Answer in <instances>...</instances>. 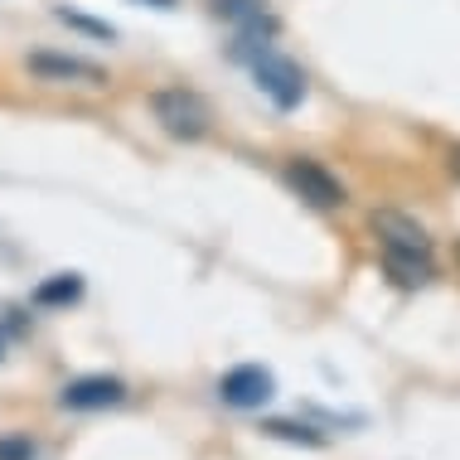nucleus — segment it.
<instances>
[{"instance_id": "12", "label": "nucleus", "mask_w": 460, "mask_h": 460, "mask_svg": "<svg viewBox=\"0 0 460 460\" xmlns=\"http://www.w3.org/2000/svg\"><path fill=\"white\" fill-rule=\"evenodd\" d=\"M64 24H73V30H83V34H93V40H117V30L111 24H102V20H88V15H78V10H54Z\"/></svg>"}, {"instance_id": "1", "label": "nucleus", "mask_w": 460, "mask_h": 460, "mask_svg": "<svg viewBox=\"0 0 460 460\" xmlns=\"http://www.w3.org/2000/svg\"><path fill=\"white\" fill-rule=\"evenodd\" d=\"M151 111L170 141H204L208 127H214V107L194 88H160L151 97Z\"/></svg>"}, {"instance_id": "6", "label": "nucleus", "mask_w": 460, "mask_h": 460, "mask_svg": "<svg viewBox=\"0 0 460 460\" xmlns=\"http://www.w3.org/2000/svg\"><path fill=\"white\" fill-rule=\"evenodd\" d=\"M30 73L44 83H83V88H102L107 73L73 54H30Z\"/></svg>"}, {"instance_id": "14", "label": "nucleus", "mask_w": 460, "mask_h": 460, "mask_svg": "<svg viewBox=\"0 0 460 460\" xmlns=\"http://www.w3.org/2000/svg\"><path fill=\"white\" fill-rule=\"evenodd\" d=\"M446 160H451V175L460 180V146H451V155H446Z\"/></svg>"}, {"instance_id": "5", "label": "nucleus", "mask_w": 460, "mask_h": 460, "mask_svg": "<svg viewBox=\"0 0 460 460\" xmlns=\"http://www.w3.org/2000/svg\"><path fill=\"white\" fill-rule=\"evenodd\" d=\"M121 402H127V383L117 373H83L58 393L64 412H107V407H121Z\"/></svg>"}, {"instance_id": "11", "label": "nucleus", "mask_w": 460, "mask_h": 460, "mask_svg": "<svg viewBox=\"0 0 460 460\" xmlns=\"http://www.w3.org/2000/svg\"><path fill=\"white\" fill-rule=\"evenodd\" d=\"M208 5H214V15H223V20H257L262 15V5L267 0H208Z\"/></svg>"}, {"instance_id": "3", "label": "nucleus", "mask_w": 460, "mask_h": 460, "mask_svg": "<svg viewBox=\"0 0 460 460\" xmlns=\"http://www.w3.org/2000/svg\"><path fill=\"white\" fill-rule=\"evenodd\" d=\"M218 397L238 412H262V407L277 397V373L262 364H238L218 378Z\"/></svg>"}, {"instance_id": "7", "label": "nucleus", "mask_w": 460, "mask_h": 460, "mask_svg": "<svg viewBox=\"0 0 460 460\" xmlns=\"http://www.w3.org/2000/svg\"><path fill=\"white\" fill-rule=\"evenodd\" d=\"M368 223H373V233H378L383 247H397V252H431L427 228H421L417 218L397 214V208H378V214H373Z\"/></svg>"}, {"instance_id": "4", "label": "nucleus", "mask_w": 460, "mask_h": 460, "mask_svg": "<svg viewBox=\"0 0 460 460\" xmlns=\"http://www.w3.org/2000/svg\"><path fill=\"white\" fill-rule=\"evenodd\" d=\"M281 180H286V190L291 194H301L310 208H340L344 204V184L330 175L320 160H286V170H281Z\"/></svg>"}, {"instance_id": "10", "label": "nucleus", "mask_w": 460, "mask_h": 460, "mask_svg": "<svg viewBox=\"0 0 460 460\" xmlns=\"http://www.w3.org/2000/svg\"><path fill=\"white\" fill-rule=\"evenodd\" d=\"M262 431H267V437H277V441H301V446H325V431H315V427H305V421H291V417H267V421H262Z\"/></svg>"}, {"instance_id": "13", "label": "nucleus", "mask_w": 460, "mask_h": 460, "mask_svg": "<svg viewBox=\"0 0 460 460\" xmlns=\"http://www.w3.org/2000/svg\"><path fill=\"white\" fill-rule=\"evenodd\" d=\"M0 460H34L30 437H0Z\"/></svg>"}, {"instance_id": "2", "label": "nucleus", "mask_w": 460, "mask_h": 460, "mask_svg": "<svg viewBox=\"0 0 460 460\" xmlns=\"http://www.w3.org/2000/svg\"><path fill=\"white\" fill-rule=\"evenodd\" d=\"M252 78H257V88L271 97V107H277V111H296V107H301V97H305V73L296 68L286 54H277V49L252 54Z\"/></svg>"}, {"instance_id": "8", "label": "nucleus", "mask_w": 460, "mask_h": 460, "mask_svg": "<svg viewBox=\"0 0 460 460\" xmlns=\"http://www.w3.org/2000/svg\"><path fill=\"white\" fill-rule=\"evenodd\" d=\"M383 271L407 286V291H417V286H427L437 277V267H431V252H397V247H383Z\"/></svg>"}, {"instance_id": "9", "label": "nucleus", "mask_w": 460, "mask_h": 460, "mask_svg": "<svg viewBox=\"0 0 460 460\" xmlns=\"http://www.w3.org/2000/svg\"><path fill=\"white\" fill-rule=\"evenodd\" d=\"M83 291H88V281H83L78 271H58V277L34 286V305H78Z\"/></svg>"}, {"instance_id": "15", "label": "nucleus", "mask_w": 460, "mask_h": 460, "mask_svg": "<svg viewBox=\"0 0 460 460\" xmlns=\"http://www.w3.org/2000/svg\"><path fill=\"white\" fill-rule=\"evenodd\" d=\"M456 262H460V247H456Z\"/></svg>"}]
</instances>
